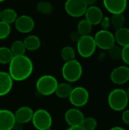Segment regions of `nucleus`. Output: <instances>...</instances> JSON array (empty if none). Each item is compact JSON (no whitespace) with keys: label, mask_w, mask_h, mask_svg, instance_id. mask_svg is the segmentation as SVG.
<instances>
[{"label":"nucleus","mask_w":129,"mask_h":130,"mask_svg":"<svg viewBox=\"0 0 129 130\" xmlns=\"http://www.w3.org/2000/svg\"><path fill=\"white\" fill-rule=\"evenodd\" d=\"M33 63L26 55L14 56L8 64V74L15 82H23L31 76Z\"/></svg>","instance_id":"obj_1"},{"label":"nucleus","mask_w":129,"mask_h":130,"mask_svg":"<svg viewBox=\"0 0 129 130\" xmlns=\"http://www.w3.org/2000/svg\"><path fill=\"white\" fill-rule=\"evenodd\" d=\"M83 67L77 59L65 62L62 68V75L65 82L74 83L78 82L82 76Z\"/></svg>","instance_id":"obj_2"},{"label":"nucleus","mask_w":129,"mask_h":130,"mask_svg":"<svg viewBox=\"0 0 129 130\" xmlns=\"http://www.w3.org/2000/svg\"><path fill=\"white\" fill-rule=\"evenodd\" d=\"M109 107L116 112H121L126 109L129 100L126 91L122 88H116L108 95L107 98Z\"/></svg>","instance_id":"obj_3"},{"label":"nucleus","mask_w":129,"mask_h":130,"mask_svg":"<svg viewBox=\"0 0 129 130\" xmlns=\"http://www.w3.org/2000/svg\"><path fill=\"white\" fill-rule=\"evenodd\" d=\"M58 80L51 75H43L40 76L36 82V91L42 96H50L55 94Z\"/></svg>","instance_id":"obj_4"},{"label":"nucleus","mask_w":129,"mask_h":130,"mask_svg":"<svg viewBox=\"0 0 129 130\" xmlns=\"http://www.w3.org/2000/svg\"><path fill=\"white\" fill-rule=\"evenodd\" d=\"M97 48L94 38L90 34L81 36L77 41V52L82 58L87 59L91 57Z\"/></svg>","instance_id":"obj_5"},{"label":"nucleus","mask_w":129,"mask_h":130,"mask_svg":"<svg viewBox=\"0 0 129 130\" xmlns=\"http://www.w3.org/2000/svg\"><path fill=\"white\" fill-rule=\"evenodd\" d=\"M31 123L36 130H46L52 125V118L49 111L39 109L33 112Z\"/></svg>","instance_id":"obj_6"},{"label":"nucleus","mask_w":129,"mask_h":130,"mask_svg":"<svg viewBox=\"0 0 129 130\" xmlns=\"http://www.w3.org/2000/svg\"><path fill=\"white\" fill-rule=\"evenodd\" d=\"M68 99L71 105L75 107L80 108L85 106L88 103L90 94L84 87L78 86L73 88Z\"/></svg>","instance_id":"obj_7"},{"label":"nucleus","mask_w":129,"mask_h":130,"mask_svg":"<svg viewBox=\"0 0 129 130\" xmlns=\"http://www.w3.org/2000/svg\"><path fill=\"white\" fill-rule=\"evenodd\" d=\"M97 47L103 50H108L116 44L114 34L109 30H100L94 37Z\"/></svg>","instance_id":"obj_8"},{"label":"nucleus","mask_w":129,"mask_h":130,"mask_svg":"<svg viewBox=\"0 0 129 130\" xmlns=\"http://www.w3.org/2000/svg\"><path fill=\"white\" fill-rule=\"evenodd\" d=\"M87 7L84 0H66L64 6L65 12L72 18H80L84 15Z\"/></svg>","instance_id":"obj_9"},{"label":"nucleus","mask_w":129,"mask_h":130,"mask_svg":"<svg viewBox=\"0 0 129 130\" xmlns=\"http://www.w3.org/2000/svg\"><path fill=\"white\" fill-rule=\"evenodd\" d=\"M111 82L117 85H122L129 82V67L119 66L113 69L110 73Z\"/></svg>","instance_id":"obj_10"},{"label":"nucleus","mask_w":129,"mask_h":130,"mask_svg":"<svg viewBox=\"0 0 129 130\" xmlns=\"http://www.w3.org/2000/svg\"><path fill=\"white\" fill-rule=\"evenodd\" d=\"M64 118L69 126H79L81 125L85 117L79 108L72 107L65 111Z\"/></svg>","instance_id":"obj_11"},{"label":"nucleus","mask_w":129,"mask_h":130,"mask_svg":"<svg viewBox=\"0 0 129 130\" xmlns=\"http://www.w3.org/2000/svg\"><path fill=\"white\" fill-rule=\"evenodd\" d=\"M14 26L18 32L21 34H29L34 29L35 22L30 16L23 14L17 18Z\"/></svg>","instance_id":"obj_12"},{"label":"nucleus","mask_w":129,"mask_h":130,"mask_svg":"<svg viewBox=\"0 0 129 130\" xmlns=\"http://www.w3.org/2000/svg\"><path fill=\"white\" fill-rule=\"evenodd\" d=\"M103 3L110 14H123L127 8L128 0H103Z\"/></svg>","instance_id":"obj_13"},{"label":"nucleus","mask_w":129,"mask_h":130,"mask_svg":"<svg viewBox=\"0 0 129 130\" xmlns=\"http://www.w3.org/2000/svg\"><path fill=\"white\" fill-rule=\"evenodd\" d=\"M16 126L14 113L10 110H0V130H12Z\"/></svg>","instance_id":"obj_14"},{"label":"nucleus","mask_w":129,"mask_h":130,"mask_svg":"<svg viewBox=\"0 0 129 130\" xmlns=\"http://www.w3.org/2000/svg\"><path fill=\"white\" fill-rule=\"evenodd\" d=\"M33 110L31 107L29 106H22L19 107L14 113V118L16 123L18 124H27L30 122H31L33 115Z\"/></svg>","instance_id":"obj_15"},{"label":"nucleus","mask_w":129,"mask_h":130,"mask_svg":"<svg viewBox=\"0 0 129 130\" xmlns=\"http://www.w3.org/2000/svg\"><path fill=\"white\" fill-rule=\"evenodd\" d=\"M84 16L85 19L94 26L100 24L103 18V13L100 7L97 5H90L87 7Z\"/></svg>","instance_id":"obj_16"},{"label":"nucleus","mask_w":129,"mask_h":130,"mask_svg":"<svg viewBox=\"0 0 129 130\" xmlns=\"http://www.w3.org/2000/svg\"><path fill=\"white\" fill-rule=\"evenodd\" d=\"M14 81L6 72H0V97L8 94L12 90Z\"/></svg>","instance_id":"obj_17"},{"label":"nucleus","mask_w":129,"mask_h":130,"mask_svg":"<svg viewBox=\"0 0 129 130\" xmlns=\"http://www.w3.org/2000/svg\"><path fill=\"white\" fill-rule=\"evenodd\" d=\"M116 43L120 46L124 47L129 45V28L123 27L116 30L114 34Z\"/></svg>","instance_id":"obj_18"},{"label":"nucleus","mask_w":129,"mask_h":130,"mask_svg":"<svg viewBox=\"0 0 129 130\" xmlns=\"http://www.w3.org/2000/svg\"><path fill=\"white\" fill-rule=\"evenodd\" d=\"M25 48L29 51H36L40 49L41 46V40L36 35H29L24 38L23 40Z\"/></svg>","instance_id":"obj_19"},{"label":"nucleus","mask_w":129,"mask_h":130,"mask_svg":"<svg viewBox=\"0 0 129 130\" xmlns=\"http://www.w3.org/2000/svg\"><path fill=\"white\" fill-rule=\"evenodd\" d=\"M73 88L68 82H62L59 83L56 88V90L55 91V94L61 99H66L68 98Z\"/></svg>","instance_id":"obj_20"},{"label":"nucleus","mask_w":129,"mask_h":130,"mask_svg":"<svg viewBox=\"0 0 129 130\" xmlns=\"http://www.w3.org/2000/svg\"><path fill=\"white\" fill-rule=\"evenodd\" d=\"M17 17V12L12 8H5L0 13V20L9 24L14 23Z\"/></svg>","instance_id":"obj_21"},{"label":"nucleus","mask_w":129,"mask_h":130,"mask_svg":"<svg viewBox=\"0 0 129 130\" xmlns=\"http://www.w3.org/2000/svg\"><path fill=\"white\" fill-rule=\"evenodd\" d=\"M53 5L47 1L39 2L36 5V11L43 15H49L53 12Z\"/></svg>","instance_id":"obj_22"},{"label":"nucleus","mask_w":129,"mask_h":130,"mask_svg":"<svg viewBox=\"0 0 129 130\" xmlns=\"http://www.w3.org/2000/svg\"><path fill=\"white\" fill-rule=\"evenodd\" d=\"M93 29V25L85 18L81 20L77 25V31L81 36L90 35Z\"/></svg>","instance_id":"obj_23"},{"label":"nucleus","mask_w":129,"mask_h":130,"mask_svg":"<svg viewBox=\"0 0 129 130\" xmlns=\"http://www.w3.org/2000/svg\"><path fill=\"white\" fill-rule=\"evenodd\" d=\"M10 50L13 54V56H21V55H25V53L27 51L24 43L22 40H14L11 46Z\"/></svg>","instance_id":"obj_24"},{"label":"nucleus","mask_w":129,"mask_h":130,"mask_svg":"<svg viewBox=\"0 0 129 130\" xmlns=\"http://www.w3.org/2000/svg\"><path fill=\"white\" fill-rule=\"evenodd\" d=\"M125 23V18L123 14H113V16L110 18L111 27L116 30L123 27Z\"/></svg>","instance_id":"obj_25"},{"label":"nucleus","mask_w":129,"mask_h":130,"mask_svg":"<svg viewBox=\"0 0 129 130\" xmlns=\"http://www.w3.org/2000/svg\"><path fill=\"white\" fill-rule=\"evenodd\" d=\"M61 58L65 62H68L75 59L76 56V51L71 46H65L61 50L60 53Z\"/></svg>","instance_id":"obj_26"},{"label":"nucleus","mask_w":129,"mask_h":130,"mask_svg":"<svg viewBox=\"0 0 129 130\" xmlns=\"http://www.w3.org/2000/svg\"><path fill=\"white\" fill-rule=\"evenodd\" d=\"M13 56H14L10 48L7 46H0V64L1 65L9 64Z\"/></svg>","instance_id":"obj_27"},{"label":"nucleus","mask_w":129,"mask_h":130,"mask_svg":"<svg viewBox=\"0 0 129 130\" xmlns=\"http://www.w3.org/2000/svg\"><path fill=\"white\" fill-rule=\"evenodd\" d=\"M81 127L84 130H96L97 127V121L94 117H85L83 120Z\"/></svg>","instance_id":"obj_28"},{"label":"nucleus","mask_w":129,"mask_h":130,"mask_svg":"<svg viewBox=\"0 0 129 130\" xmlns=\"http://www.w3.org/2000/svg\"><path fill=\"white\" fill-rule=\"evenodd\" d=\"M11 24L0 20V40L6 39L11 34Z\"/></svg>","instance_id":"obj_29"},{"label":"nucleus","mask_w":129,"mask_h":130,"mask_svg":"<svg viewBox=\"0 0 129 130\" xmlns=\"http://www.w3.org/2000/svg\"><path fill=\"white\" fill-rule=\"evenodd\" d=\"M108 53H109V56H110V58L112 59H114V60L121 59L122 48L119 46L115 44L114 46H113L111 48H109L108 50Z\"/></svg>","instance_id":"obj_30"},{"label":"nucleus","mask_w":129,"mask_h":130,"mask_svg":"<svg viewBox=\"0 0 129 130\" xmlns=\"http://www.w3.org/2000/svg\"><path fill=\"white\" fill-rule=\"evenodd\" d=\"M121 59L123 61V62L129 66V45L122 47V56Z\"/></svg>","instance_id":"obj_31"},{"label":"nucleus","mask_w":129,"mask_h":130,"mask_svg":"<svg viewBox=\"0 0 129 130\" xmlns=\"http://www.w3.org/2000/svg\"><path fill=\"white\" fill-rule=\"evenodd\" d=\"M102 27L103 29L104 30H108L109 28V27H111V24H110V18L107 17V16H103L100 24Z\"/></svg>","instance_id":"obj_32"},{"label":"nucleus","mask_w":129,"mask_h":130,"mask_svg":"<svg viewBox=\"0 0 129 130\" xmlns=\"http://www.w3.org/2000/svg\"><path fill=\"white\" fill-rule=\"evenodd\" d=\"M122 122L129 126V110H124L122 111Z\"/></svg>","instance_id":"obj_33"},{"label":"nucleus","mask_w":129,"mask_h":130,"mask_svg":"<svg viewBox=\"0 0 129 130\" xmlns=\"http://www.w3.org/2000/svg\"><path fill=\"white\" fill-rule=\"evenodd\" d=\"M81 34L76 30V31H72L70 34V38L72 41H75L77 43V41L79 40V38L81 37Z\"/></svg>","instance_id":"obj_34"},{"label":"nucleus","mask_w":129,"mask_h":130,"mask_svg":"<svg viewBox=\"0 0 129 130\" xmlns=\"http://www.w3.org/2000/svg\"><path fill=\"white\" fill-rule=\"evenodd\" d=\"M97 0H84V2H86V4L88 5V6H90V5H94L95 3L97 2Z\"/></svg>","instance_id":"obj_35"},{"label":"nucleus","mask_w":129,"mask_h":130,"mask_svg":"<svg viewBox=\"0 0 129 130\" xmlns=\"http://www.w3.org/2000/svg\"><path fill=\"white\" fill-rule=\"evenodd\" d=\"M66 130H84L81 126H69V128H68Z\"/></svg>","instance_id":"obj_36"},{"label":"nucleus","mask_w":129,"mask_h":130,"mask_svg":"<svg viewBox=\"0 0 129 130\" xmlns=\"http://www.w3.org/2000/svg\"><path fill=\"white\" fill-rule=\"evenodd\" d=\"M109 130H125L123 127H121V126H114V127H112Z\"/></svg>","instance_id":"obj_37"},{"label":"nucleus","mask_w":129,"mask_h":130,"mask_svg":"<svg viewBox=\"0 0 129 130\" xmlns=\"http://www.w3.org/2000/svg\"><path fill=\"white\" fill-rule=\"evenodd\" d=\"M126 94H127V96H128V98L129 100V87L128 88V89L126 90Z\"/></svg>","instance_id":"obj_38"},{"label":"nucleus","mask_w":129,"mask_h":130,"mask_svg":"<svg viewBox=\"0 0 129 130\" xmlns=\"http://www.w3.org/2000/svg\"><path fill=\"white\" fill-rule=\"evenodd\" d=\"M5 0H0V2H5Z\"/></svg>","instance_id":"obj_39"},{"label":"nucleus","mask_w":129,"mask_h":130,"mask_svg":"<svg viewBox=\"0 0 129 130\" xmlns=\"http://www.w3.org/2000/svg\"><path fill=\"white\" fill-rule=\"evenodd\" d=\"M46 130H52V129H51V128H50V129H46Z\"/></svg>","instance_id":"obj_40"},{"label":"nucleus","mask_w":129,"mask_h":130,"mask_svg":"<svg viewBox=\"0 0 129 130\" xmlns=\"http://www.w3.org/2000/svg\"><path fill=\"white\" fill-rule=\"evenodd\" d=\"M0 13H1V9H0Z\"/></svg>","instance_id":"obj_41"},{"label":"nucleus","mask_w":129,"mask_h":130,"mask_svg":"<svg viewBox=\"0 0 129 130\" xmlns=\"http://www.w3.org/2000/svg\"><path fill=\"white\" fill-rule=\"evenodd\" d=\"M128 1H129V0H128Z\"/></svg>","instance_id":"obj_42"}]
</instances>
